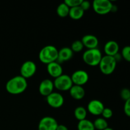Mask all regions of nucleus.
Listing matches in <instances>:
<instances>
[{"label": "nucleus", "instance_id": "obj_22", "mask_svg": "<svg viewBox=\"0 0 130 130\" xmlns=\"http://www.w3.org/2000/svg\"><path fill=\"white\" fill-rule=\"evenodd\" d=\"M93 125L95 129L104 130L108 128V123L106 119L103 118H99L94 121Z\"/></svg>", "mask_w": 130, "mask_h": 130}, {"label": "nucleus", "instance_id": "obj_19", "mask_svg": "<svg viewBox=\"0 0 130 130\" xmlns=\"http://www.w3.org/2000/svg\"><path fill=\"white\" fill-rule=\"evenodd\" d=\"M77 130H95V128L93 122L85 119L79 121L77 124Z\"/></svg>", "mask_w": 130, "mask_h": 130}, {"label": "nucleus", "instance_id": "obj_13", "mask_svg": "<svg viewBox=\"0 0 130 130\" xmlns=\"http://www.w3.org/2000/svg\"><path fill=\"white\" fill-rule=\"evenodd\" d=\"M46 70L48 74L55 79L63 74V69L57 62H52L47 65Z\"/></svg>", "mask_w": 130, "mask_h": 130}, {"label": "nucleus", "instance_id": "obj_5", "mask_svg": "<svg viewBox=\"0 0 130 130\" xmlns=\"http://www.w3.org/2000/svg\"><path fill=\"white\" fill-rule=\"evenodd\" d=\"M53 84L54 87L61 91H69L71 87L73 86L71 76L67 74H62L60 76L55 79Z\"/></svg>", "mask_w": 130, "mask_h": 130}, {"label": "nucleus", "instance_id": "obj_18", "mask_svg": "<svg viewBox=\"0 0 130 130\" xmlns=\"http://www.w3.org/2000/svg\"><path fill=\"white\" fill-rule=\"evenodd\" d=\"M84 14H85V11L81 8V6H79L70 8L69 16L73 20H77L81 19L83 17Z\"/></svg>", "mask_w": 130, "mask_h": 130}, {"label": "nucleus", "instance_id": "obj_10", "mask_svg": "<svg viewBox=\"0 0 130 130\" xmlns=\"http://www.w3.org/2000/svg\"><path fill=\"white\" fill-rule=\"evenodd\" d=\"M58 124L55 118L46 116L42 118L38 124V130H56Z\"/></svg>", "mask_w": 130, "mask_h": 130}, {"label": "nucleus", "instance_id": "obj_26", "mask_svg": "<svg viewBox=\"0 0 130 130\" xmlns=\"http://www.w3.org/2000/svg\"><path fill=\"white\" fill-rule=\"evenodd\" d=\"M101 115L102 116L103 118H104L105 119H110V118H111L112 117L113 112L112 110V109H110V108L105 107Z\"/></svg>", "mask_w": 130, "mask_h": 130}, {"label": "nucleus", "instance_id": "obj_27", "mask_svg": "<svg viewBox=\"0 0 130 130\" xmlns=\"http://www.w3.org/2000/svg\"><path fill=\"white\" fill-rule=\"evenodd\" d=\"M121 98L124 101H126L130 99V90L128 88L122 89L120 92Z\"/></svg>", "mask_w": 130, "mask_h": 130}, {"label": "nucleus", "instance_id": "obj_23", "mask_svg": "<svg viewBox=\"0 0 130 130\" xmlns=\"http://www.w3.org/2000/svg\"><path fill=\"white\" fill-rule=\"evenodd\" d=\"M83 48L84 45L81 41L76 40L72 43L71 49L72 50L73 53H79L83 50Z\"/></svg>", "mask_w": 130, "mask_h": 130}, {"label": "nucleus", "instance_id": "obj_28", "mask_svg": "<svg viewBox=\"0 0 130 130\" xmlns=\"http://www.w3.org/2000/svg\"><path fill=\"white\" fill-rule=\"evenodd\" d=\"M124 112L127 116L130 118V99L125 101L124 105Z\"/></svg>", "mask_w": 130, "mask_h": 130}, {"label": "nucleus", "instance_id": "obj_16", "mask_svg": "<svg viewBox=\"0 0 130 130\" xmlns=\"http://www.w3.org/2000/svg\"><path fill=\"white\" fill-rule=\"evenodd\" d=\"M104 50L105 55L114 57L117 53H119V46L116 41H109L105 43Z\"/></svg>", "mask_w": 130, "mask_h": 130}, {"label": "nucleus", "instance_id": "obj_21", "mask_svg": "<svg viewBox=\"0 0 130 130\" xmlns=\"http://www.w3.org/2000/svg\"><path fill=\"white\" fill-rule=\"evenodd\" d=\"M74 116L79 121L86 119L87 116V110L83 106H78L75 109Z\"/></svg>", "mask_w": 130, "mask_h": 130}, {"label": "nucleus", "instance_id": "obj_7", "mask_svg": "<svg viewBox=\"0 0 130 130\" xmlns=\"http://www.w3.org/2000/svg\"><path fill=\"white\" fill-rule=\"evenodd\" d=\"M37 67L36 63L31 60L25 61L20 67V75L25 79H29L32 77L36 74Z\"/></svg>", "mask_w": 130, "mask_h": 130}, {"label": "nucleus", "instance_id": "obj_1", "mask_svg": "<svg viewBox=\"0 0 130 130\" xmlns=\"http://www.w3.org/2000/svg\"><path fill=\"white\" fill-rule=\"evenodd\" d=\"M27 85L26 79L21 76H16L7 81L6 90L11 95H19L26 90Z\"/></svg>", "mask_w": 130, "mask_h": 130}, {"label": "nucleus", "instance_id": "obj_15", "mask_svg": "<svg viewBox=\"0 0 130 130\" xmlns=\"http://www.w3.org/2000/svg\"><path fill=\"white\" fill-rule=\"evenodd\" d=\"M73 52L71 48L69 47H64L58 50V58L57 62L60 64L64 62H67L70 60L73 57Z\"/></svg>", "mask_w": 130, "mask_h": 130}, {"label": "nucleus", "instance_id": "obj_14", "mask_svg": "<svg viewBox=\"0 0 130 130\" xmlns=\"http://www.w3.org/2000/svg\"><path fill=\"white\" fill-rule=\"evenodd\" d=\"M81 42L83 44L84 47H86L88 50L97 48L99 45V39L95 36L92 34H86L81 39Z\"/></svg>", "mask_w": 130, "mask_h": 130}, {"label": "nucleus", "instance_id": "obj_9", "mask_svg": "<svg viewBox=\"0 0 130 130\" xmlns=\"http://www.w3.org/2000/svg\"><path fill=\"white\" fill-rule=\"evenodd\" d=\"M46 98L47 104L53 109L60 108L64 104V98L60 93L53 92Z\"/></svg>", "mask_w": 130, "mask_h": 130}, {"label": "nucleus", "instance_id": "obj_29", "mask_svg": "<svg viewBox=\"0 0 130 130\" xmlns=\"http://www.w3.org/2000/svg\"><path fill=\"white\" fill-rule=\"evenodd\" d=\"M80 6H81V8H82L83 10V11L85 12V11H87V10H88L89 9H90V6H91V3H90V1H83V0Z\"/></svg>", "mask_w": 130, "mask_h": 130}, {"label": "nucleus", "instance_id": "obj_12", "mask_svg": "<svg viewBox=\"0 0 130 130\" xmlns=\"http://www.w3.org/2000/svg\"><path fill=\"white\" fill-rule=\"evenodd\" d=\"M54 84L53 81L49 79H45L40 83L39 86V92L42 96H48L54 90Z\"/></svg>", "mask_w": 130, "mask_h": 130}, {"label": "nucleus", "instance_id": "obj_4", "mask_svg": "<svg viewBox=\"0 0 130 130\" xmlns=\"http://www.w3.org/2000/svg\"><path fill=\"white\" fill-rule=\"evenodd\" d=\"M117 66V62L114 57L105 55L102 58L99 64L100 70L104 74L110 75L114 72Z\"/></svg>", "mask_w": 130, "mask_h": 130}, {"label": "nucleus", "instance_id": "obj_6", "mask_svg": "<svg viewBox=\"0 0 130 130\" xmlns=\"http://www.w3.org/2000/svg\"><path fill=\"white\" fill-rule=\"evenodd\" d=\"M113 4L109 0H95L92 7L94 11L99 15H106L111 12Z\"/></svg>", "mask_w": 130, "mask_h": 130}, {"label": "nucleus", "instance_id": "obj_30", "mask_svg": "<svg viewBox=\"0 0 130 130\" xmlns=\"http://www.w3.org/2000/svg\"><path fill=\"white\" fill-rule=\"evenodd\" d=\"M114 59L116 60V62L118 63V62H120L121 60H122V58H123V57H122L121 56V54H120V53H117L116 55L114 56Z\"/></svg>", "mask_w": 130, "mask_h": 130}, {"label": "nucleus", "instance_id": "obj_8", "mask_svg": "<svg viewBox=\"0 0 130 130\" xmlns=\"http://www.w3.org/2000/svg\"><path fill=\"white\" fill-rule=\"evenodd\" d=\"M73 85L83 86L88 83L89 80V75L87 72L84 70H77L75 71L71 76Z\"/></svg>", "mask_w": 130, "mask_h": 130}, {"label": "nucleus", "instance_id": "obj_25", "mask_svg": "<svg viewBox=\"0 0 130 130\" xmlns=\"http://www.w3.org/2000/svg\"><path fill=\"white\" fill-rule=\"evenodd\" d=\"M83 0H65L64 3L70 8L76 7L81 5Z\"/></svg>", "mask_w": 130, "mask_h": 130}, {"label": "nucleus", "instance_id": "obj_2", "mask_svg": "<svg viewBox=\"0 0 130 130\" xmlns=\"http://www.w3.org/2000/svg\"><path fill=\"white\" fill-rule=\"evenodd\" d=\"M58 50L53 45H47L43 47L39 53V59L44 64H49L57 62Z\"/></svg>", "mask_w": 130, "mask_h": 130}, {"label": "nucleus", "instance_id": "obj_20", "mask_svg": "<svg viewBox=\"0 0 130 130\" xmlns=\"http://www.w3.org/2000/svg\"><path fill=\"white\" fill-rule=\"evenodd\" d=\"M70 8L64 2L62 3L58 6L57 8V13L60 17L65 18L69 16Z\"/></svg>", "mask_w": 130, "mask_h": 130}, {"label": "nucleus", "instance_id": "obj_17", "mask_svg": "<svg viewBox=\"0 0 130 130\" xmlns=\"http://www.w3.org/2000/svg\"><path fill=\"white\" fill-rule=\"evenodd\" d=\"M69 93L72 99L79 100L85 97V90L83 86L73 85L69 90Z\"/></svg>", "mask_w": 130, "mask_h": 130}, {"label": "nucleus", "instance_id": "obj_32", "mask_svg": "<svg viewBox=\"0 0 130 130\" xmlns=\"http://www.w3.org/2000/svg\"><path fill=\"white\" fill-rule=\"evenodd\" d=\"M104 130H114V129H113L112 128H109V127H108V128H107L106 129H104Z\"/></svg>", "mask_w": 130, "mask_h": 130}, {"label": "nucleus", "instance_id": "obj_24", "mask_svg": "<svg viewBox=\"0 0 130 130\" xmlns=\"http://www.w3.org/2000/svg\"><path fill=\"white\" fill-rule=\"evenodd\" d=\"M121 54L123 59L130 62V46H125L122 49Z\"/></svg>", "mask_w": 130, "mask_h": 130}, {"label": "nucleus", "instance_id": "obj_11", "mask_svg": "<svg viewBox=\"0 0 130 130\" xmlns=\"http://www.w3.org/2000/svg\"><path fill=\"white\" fill-rule=\"evenodd\" d=\"M105 106L99 100H92L87 105V110L93 116H100L102 113Z\"/></svg>", "mask_w": 130, "mask_h": 130}, {"label": "nucleus", "instance_id": "obj_31", "mask_svg": "<svg viewBox=\"0 0 130 130\" xmlns=\"http://www.w3.org/2000/svg\"><path fill=\"white\" fill-rule=\"evenodd\" d=\"M56 130H69L67 127L63 124H58Z\"/></svg>", "mask_w": 130, "mask_h": 130}, {"label": "nucleus", "instance_id": "obj_3", "mask_svg": "<svg viewBox=\"0 0 130 130\" xmlns=\"http://www.w3.org/2000/svg\"><path fill=\"white\" fill-rule=\"evenodd\" d=\"M101 52L98 48L87 50L83 55V60L88 66H99L102 58Z\"/></svg>", "mask_w": 130, "mask_h": 130}]
</instances>
